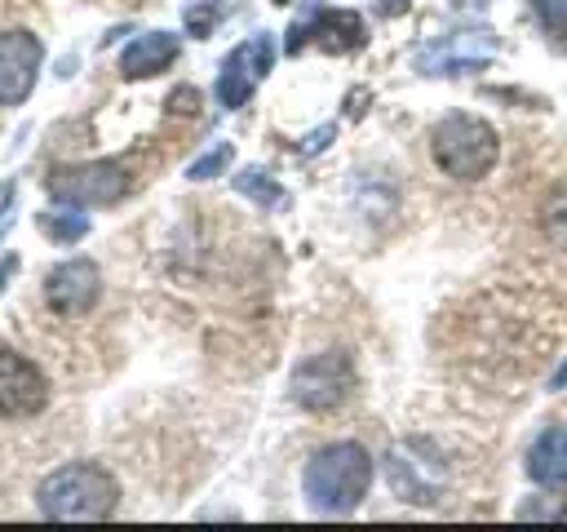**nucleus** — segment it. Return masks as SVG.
Wrapping results in <instances>:
<instances>
[{"label": "nucleus", "instance_id": "22", "mask_svg": "<svg viewBox=\"0 0 567 532\" xmlns=\"http://www.w3.org/2000/svg\"><path fill=\"white\" fill-rule=\"evenodd\" d=\"M168 111L173 115H195L199 111V93L195 89H173L168 93Z\"/></svg>", "mask_w": 567, "mask_h": 532}, {"label": "nucleus", "instance_id": "4", "mask_svg": "<svg viewBox=\"0 0 567 532\" xmlns=\"http://www.w3.org/2000/svg\"><path fill=\"white\" fill-rule=\"evenodd\" d=\"M288 390H292V403H301L306 412H328V408L346 403V395L354 390V364L341 350L310 355L292 368Z\"/></svg>", "mask_w": 567, "mask_h": 532}, {"label": "nucleus", "instance_id": "15", "mask_svg": "<svg viewBox=\"0 0 567 532\" xmlns=\"http://www.w3.org/2000/svg\"><path fill=\"white\" fill-rule=\"evenodd\" d=\"M35 222H40V231H44L49 239H58V244H75V239H84V231H89V217L75 213V208H49V213H40Z\"/></svg>", "mask_w": 567, "mask_h": 532}, {"label": "nucleus", "instance_id": "20", "mask_svg": "<svg viewBox=\"0 0 567 532\" xmlns=\"http://www.w3.org/2000/svg\"><path fill=\"white\" fill-rule=\"evenodd\" d=\"M217 22H221V4H213V0L186 9V31H190V35H208Z\"/></svg>", "mask_w": 567, "mask_h": 532}, {"label": "nucleus", "instance_id": "12", "mask_svg": "<svg viewBox=\"0 0 567 532\" xmlns=\"http://www.w3.org/2000/svg\"><path fill=\"white\" fill-rule=\"evenodd\" d=\"M496 53V35L483 27H470V31H456V35H447V40H439V44H430L421 58H416V66L425 71V75H461V71H474V66H483L487 58Z\"/></svg>", "mask_w": 567, "mask_h": 532}, {"label": "nucleus", "instance_id": "10", "mask_svg": "<svg viewBox=\"0 0 567 532\" xmlns=\"http://www.w3.org/2000/svg\"><path fill=\"white\" fill-rule=\"evenodd\" d=\"M40 35L31 31H4L0 35V106H18L27 102V93L35 89V75H40Z\"/></svg>", "mask_w": 567, "mask_h": 532}, {"label": "nucleus", "instance_id": "11", "mask_svg": "<svg viewBox=\"0 0 567 532\" xmlns=\"http://www.w3.org/2000/svg\"><path fill=\"white\" fill-rule=\"evenodd\" d=\"M306 40H315L323 53H350V49H359L368 40V27L350 9H319L310 22H297L288 31V53H301Z\"/></svg>", "mask_w": 567, "mask_h": 532}, {"label": "nucleus", "instance_id": "9", "mask_svg": "<svg viewBox=\"0 0 567 532\" xmlns=\"http://www.w3.org/2000/svg\"><path fill=\"white\" fill-rule=\"evenodd\" d=\"M275 66V40L270 35H252L244 40L226 62H221V75H217V98L221 106H244L248 93L261 84V75Z\"/></svg>", "mask_w": 567, "mask_h": 532}, {"label": "nucleus", "instance_id": "16", "mask_svg": "<svg viewBox=\"0 0 567 532\" xmlns=\"http://www.w3.org/2000/svg\"><path fill=\"white\" fill-rule=\"evenodd\" d=\"M540 231H545L558 248H567V186L554 191V195H545V204H540Z\"/></svg>", "mask_w": 567, "mask_h": 532}, {"label": "nucleus", "instance_id": "2", "mask_svg": "<svg viewBox=\"0 0 567 532\" xmlns=\"http://www.w3.org/2000/svg\"><path fill=\"white\" fill-rule=\"evenodd\" d=\"M115 501H120L115 474L93 466V461L58 466L35 488V505L49 519H106L115 510Z\"/></svg>", "mask_w": 567, "mask_h": 532}, {"label": "nucleus", "instance_id": "27", "mask_svg": "<svg viewBox=\"0 0 567 532\" xmlns=\"http://www.w3.org/2000/svg\"><path fill=\"white\" fill-rule=\"evenodd\" d=\"M275 4H288V0H275Z\"/></svg>", "mask_w": 567, "mask_h": 532}, {"label": "nucleus", "instance_id": "14", "mask_svg": "<svg viewBox=\"0 0 567 532\" xmlns=\"http://www.w3.org/2000/svg\"><path fill=\"white\" fill-rule=\"evenodd\" d=\"M173 58H177V35H168V31H146V35H137V40L120 53V75H124V80H146V75H159Z\"/></svg>", "mask_w": 567, "mask_h": 532}, {"label": "nucleus", "instance_id": "17", "mask_svg": "<svg viewBox=\"0 0 567 532\" xmlns=\"http://www.w3.org/2000/svg\"><path fill=\"white\" fill-rule=\"evenodd\" d=\"M532 13L540 18L545 35H549L558 49H567V0H532Z\"/></svg>", "mask_w": 567, "mask_h": 532}, {"label": "nucleus", "instance_id": "26", "mask_svg": "<svg viewBox=\"0 0 567 532\" xmlns=\"http://www.w3.org/2000/svg\"><path fill=\"white\" fill-rule=\"evenodd\" d=\"M456 4H483V0H456Z\"/></svg>", "mask_w": 567, "mask_h": 532}, {"label": "nucleus", "instance_id": "3", "mask_svg": "<svg viewBox=\"0 0 567 532\" xmlns=\"http://www.w3.org/2000/svg\"><path fill=\"white\" fill-rule=\"evenodd\" d=\"M496 151H501L496 129H492L487 120H478V115L452 111V115H443V120L430 129V155H434V164H439L447 177H456V182H478V177H487L492 164H496Z\"/></svg>", "mask_w": 567, "mask_h": 532}, {"label": "nucleus", "instance_id": "7", "mask_svg": "<svg viewBox=\"0 0 567 532\" xmlns=\"http://www.w3.org/2000/svg\"><path fill=\"white\" fill-rule=\"evenodd\" d=\"M97 297H102V270L93 262H84V257H71V262L53 266L49 279H44V301L62 319L89 315L97 306Z\"/></svg>", "mask_w": 567, "mask_h": 532}, {"label": "nucleus", "instance_id": "8", "mask_svg": "<svg viewBox=\"0 0 567 532\" xmlns=\"http://www.w3.org/2000/svg\"><path fill=\"white\" fill-rule=\"evenodd\" d=\"M44 403H49L44 372L18 350H0V417L22 421V417H35Z\"/></svg>", "mask_w": 567, "mask_h": 532}, {"label": "nucleus", "instance_id": "25", "mask_svg": "<svg viewBox=\"0 0 567 532\" xmlns=\"http://www.w3.org/2000/svg\"><path fill=\"white\" fill-rule=\"evenodd\" d=\"M13 266H18V262H13V257H4V266H0V288H4V279L13 275Z\"/></svg>", "mask_w": 567, "mask_h": 532}, {"label": "nucleus", "instance_id": "24", "mask_svg": "<svg viewBox=\"0 0 567 532\" xmlns=\"http://www.w3.org/2000/svg\"><path fill=\"white\" fill-rule=\"evenodd\" d=\"M549 386H554V390H567V364L554 372V381H549Z\"/></svg>", "mask_w": 567, "mask_h": 532}, {"label": "nucleus", "instance_id": "13", "mask_svg": "<svg viewBox=\"0 0 567 532\" xmlns=\"http://www.w3.org/2000/svg\"><path fill=\"white\" fill-rule=\"evenodd\" d=\"M527 474L549 488L567 492V426H545L527 448Z\"/></svg>", "mask_w": 567, "mask_h": 532}, {"label": "nucleus", "instance_id": "21", "mask_svg": "<svg viewBox=\"0 0 567 532\" xmlns=\"http://www.w3.org/2000/svg\"><path fill=\"white\" fill-rule=\"evenodd\" d=\"M518 519H567V505L563 501H523Z\"/></svg>", "mask_w": 567, "mask_h": 532}, {"label": "nucleus", "instance_id": "19", "mask_svg": "<svg viewBox=\"0 0 567 532\" xmlns=\"http://www.w3.org/2000/svg\"><path fill=\"white\" fill-rule=\"evenodd\" d=\"M226 164H230V146H226V142H217L213 151H204V155L190 164V177H195V182H204V177H217Z\"/></svg>", "mask_w": 567, "mask_h": 532}, {"label": "nucleus", "instance_id": "1", "mask_svg": "<svg viewBox=\"0 0 567 532\" xmlns=\"http://www.w3.org/2000/svg\"><path fill=\"white\" fill-rule=\"evenodd\" d=\"M301 483H306V501L315 505V510H323V514H346V510H354L363 497H368V488H372V457H368V448L363 443H328V448H319L310 461H306V474H301Z\"/></svg>", "mask_w": 567, "mask_h": 532}, {"label": "nucleus", "instance_id": "18", "mask_svg": "<svg viewBox=\"0 0 567 532\" xmlns=\"http://www.w3.org/2000/svg\"><path fill=\"white\" fill-rule=\"evenodd\" d=\"M235 191H244L248 200H257V204H266V208H270V204H284V191H279L261 168L239 173V177H235Z\"/></svg>", "mask_w": 567, "mask_h": 532}, {"label": "nucleus", "instance_id": "5", "mask_svg": "<svg viewBox=\"0 0 567 532\" xmlns=\"http://www.w3.org/2000/svg\"><path fill=\"white\" fill-rule=\"evenodd\" d=\"M49 191L62 204H115L128 191V168L120 160L62 164V168L49 173Z\"/></svg>", "mask_w": 567, "mask_h": 532}, {"label": "nucleus", "instance_id": "6", "mask_svg": "<svg viewBox=\"0 0 567 532\" xmlns=\"http://www.w3.org/2000/svg\"><path fill=\"white\" fill-rule=\"evenodd\" d=\"M421 452H425V443H416V439L399 443L385 457V479H390V488H394L399 501L434 505L439 492H443V461H425Z\"/></svg>", "mask_w": 567, "mask_h": 532}, {"label": "nucleus", "instance_id": "23", "mask_svg": "<svg viewBox=\"0 0 567 532\" xmlns=\"http://www.w3.org/2000/svg\"><path fill=\"white\" fill-rule=\"evenodd\" d=\"M408 4H412V0H381V13H385V18H399Z\"/></svg>", "mask_w": 567, "mask_h": 532}]
</instances>
